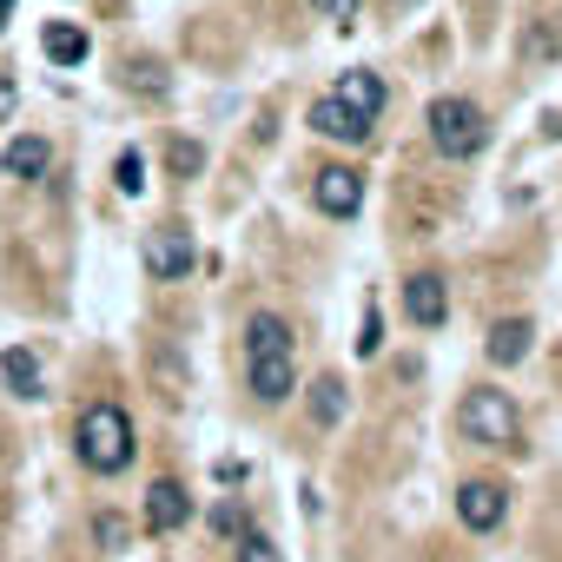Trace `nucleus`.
Instances as JSON below:
<instances>
[{
	"label": "nucleus",
	"instance_id": "nucleus-1",
	"mask_svg": "<svg viewBox=\"0 0 562 562\" xmlns=\"http://www.w3.org/2000/svg\"><path fill=\"white\" fill-rule=\"evenodd\" d=\"M74 457H80L87 476H126L133 457H139V430H133L126 404H113V397L87 404L74 417Z\"/></svg>",
	"mask_w": 562,
	"mask_h": 562
},
{
	"label": "nucleus",
	"instance_id": "nucleus-2",
	"mask_svg": "<svg viewBox=\"0 0 562 562\" xmlns=\"http://www.w3.org/2000/svg\"><path fill=\"white\" fill-rule=\"evenodd\" d=\"M457 430H463L470 443H483V450H503V457L522 450V411H516V397H509L503 384H476V391L457 404Z\"/></svg>",
	"mask_w": 562,
	"mask_h": 562
},
{
	"label": "nucleus",
	"instance_id": "nucleus-3",
	"mask_svg": "<svg viewBox=\"0 0 562 562\" xmlns=\"http://www.w3.org/2000/svg\"><path fill=\"white\" fill-rule=\"evenodd\" d=\"M424 126H430V146L443 153V159H476L483 153V106L476 100H463V93H443V100H430L424 106Z\"/></svg>",
	"mask_w": 562,
	"mask_h": 562
},
{
	"label": "nucleus",
	"instance_id": "nucleus-4",
	"mask_svg": "<svg viewBox=\"0 0 562 562\" xmlns=\"http://www.w3.org/2000/svg\"><path fill=\"white\" fill-rule=\"evenodd\" d=\"M457 522H463L470 536H496V529L509 522V483H496V476H463V483H457Z\"/></svg>",
	"mask_w": 562,
	"mask_h": 562
},
{
	"label": "nucleus",
	"instance_id": "nucleus-5",
	"mask_svg": "<svg viewBox=\"0 0 562 562\" xmlns=\"http://www.w3.org/2000/svg\"><path fill=\"white\" fill-rule=\"evenodd\" d=\"M245 391H251L265 411H278V404L299 391V364H292V351H251V358H245Z\"/></svg>",
	"mask_w": 562,
	"mask_h": 562
},
{
	"label": "nucleus",
	"instance_id": "nucleus-6",
	"mask_svg": "<svg viewBox=\"0 0 562 562\" xmlns=\"http://www.w3.org/2000/svg\"><path fill=\"white\" fill-rule=\"evenodd\" d=\"M312 205H318L325 218H358V212H364V172H358V166H318Z\"/></svg>",
	"mask_w": 562,
	"mask_h": 562
},
{
	"label": "nucleus",
	"instance_id": "nucleus-7",
	"mask_svg": "<svg viewBox=\"0 0 562 562\" xmlns=\"http://www.w3.org/2000/svg\"><path fill=\"white\" fill-rule=\"evenodd\" d=\"M139 522H146L153 536H172V529H186V522H192V490H186L179 476H159V483H146Z\"/></svg>",
	"mask_w": 562,
	"mask_h": 562
},
{
	"label": "nucleus",
	"instance_id": "nucleus-8",
	"mask_svg": "<svg viewBox=\"0 0 562 562\" xmlns=\"http://www.w3.org/2000/svg\"><path fill=\"white\" fill-rule=\"evenodd\" d=\"M139 258H146V271L159 278V285H179V278L199 265V251H192V238H186L179 225H159V232H146V251H139Z\"/></svg>",
	"mask_w": 562,
	"mask_h": 562
},
{
	"label": "nucleus",
	"instance_id": "nucleus-9",
	"mask_svg": "<svg viewBox=\"0 0 562 562\" xmlns=\"http://www.w3.org/2000/svg\"><path fill=\"white\" fill-rule=\"evenodd\" d=\"M305 120H312V133H318V139H331V146H371V120H358L338 93H318Z\"/></svg>",
	"mask_w": 562,
	"mask_h": 562
},
{
	"label": "nucleus",
	"instance_id": "nucleus-10",
	"mask_svg": "<svg viewBox=\"0 0 562 562\" xmlns=\"http://www.w3.org/2000/svg\"><path fill=\"white\" fill-rule=\"evenodd\" d=\"M404 318H411L417 331H437V325L450 318V292H443L437 271H411V278H404Z\"/></svg>",
	"mask_w": 562,
	"mask_h": 562
},
{
	"label": "nucleus",
	"instance_id": "nucleus-11",
	"mask_svg": "<svg viewBox=\"0 0 562 562\" xmlns=\"http://www.w3.org/2000/svg\"><path fill=\"white\" fill-rule=\"evenodd\" d=\"M0 172L21 179V186L47 179V172H54V139H47V133H14L8 146H0Z\"/></svg>",
	"mask_w": 562,
	"mask_h": 562
},
{
	"label": "nucleus",
	"instance_id": "nucleus-12",
	"mask_svg": "<svg viewBox=\"0 0 562 562\" xmlns=\"http://www.w3.org/2000/svg\"><path fill=\"white\" fill-rule=\"evenodd\" d=\"M358 120H371L378 126V113H384V100H391V87H384V74H371V67H351V74H338V87H331Z\"/></svg>",
	"mask_w": 562,
	"mask_h": 562
},
{
	"label": "nucleus",
	"instance_id": "nucleus-13",
	"mask_svg": "<svg viewBox=\"0 0 562 562\" xmlns=\"http://www.w3.org/2000/svg\"><path fill=\"white\" fill-rule=\"evenodd\" d=\"M0 384H8L21 404H41V397H47V371H41V358H34L27 345H8V351H0Z\"/></svg>",
	"mask_w": 562,
	"mask_h": 562
},
{
	"label": "nucleus",
	"instance_id": "nucleus-14",
	"mask_svg": "<svg viewBox=\"0 0 562 562\" xmlns=\"http://www.w3.org/2000/svg\"><path fill=\"white\" fill-rule=\"evenodd\" d=\"M41 54H47L54 67H80V60L93 54V41H87L80 21H47V27H41Z\"/></svg>",
	"mask_w": 562,
	"mask_h": 562
},
{
	"label": "nucleus",
	"instance_id": "nucleus-15",
	"mask_svg": "<svg viewBox=\"0 0 562 562\" xmlns=\"http://www.w3.org/2000/svg\"><path fill=\"white\" fill-rule=\"evenodd\" d=\"M529 338H536V331H529V318H496L483 351H490V364H496V371H509V364H522V358H529Z\"/></svg>",
	"mask_w": 562,
	"mask_h": 562
},
{
	"label": "nucleus",
	"instance_id": "nucleus-16",
	"mask_svg": "<svg viewBox=\"0 0 562 562\" xmlns=\"http://www.w3.org/2000/svg\"><path fill=\"white\" fill-rule=\"evenodd\" d=\"M305 404H312V424H318V430H338V424H345V411H351V391H345L338 378H318Z\"/></svg>",
	"mask_w": 562,
	"mask_h": 562
},
{
	"label": "nucleus",
	"instance_id": "nucleus-17",
	"mask_svg": "<svg viewBox=\"0 0 562 562\" xmlns=\"http://www.w3.org/2000/svg\"><path fill=\"white\" fill-rule=\"evenodd\" d=\"M251 351H292V325L278 318V312H251L245 318V358Z\"/></svg>",
	"mask_w": 562,
	"mask_h": 562
},
{
	"label": "nucleus",
	"instance_id": "nucleus-18",
	"mask_svg": "<svg viewBox=\"0 0 562 562\" xmlns=\"http://www.w3.org/2000/svg\"><path fill=\"white\" fill-rule=\"evenodd\" d=\"M232 562H285V549H278L265 529H245V536L232 542Z\"/></svg>",
	"mask_w": 562,
	"mask_h": 562
},
{
	"label": "nucleus",
	"instance_id": "nucleus-19",
	"mask_svg": "<svg viewBox=\"0 0 562 562\" xmlns=\"http://www.w3.org/2000/svg\"><path fill=\"white\" fill-rule=\"evenodd\" d=\"M113 186H120L126 199H139V192H146V159H139V146H126V153L113 159Z\"/></svg>",
	"mask_w": 562,
	"mask_h": 562
},
{
	"label": "nucleus",
	"instance_id": "nucleus-20",
	"mask_svg": "<svg viewBox=\"0 0 562 562\" xmlns=\"http://www.w3.org/2000/svg\"><path fill=\"white\" fill-rule=\"evenodd\" d=\"M351 351H358L364 364H371V358L384 351V312H378V305H364V318H358V338H351Z\"/></svg>",
	"mask_w": 562,
	"mask_h": 562
},
{
	"label": "nucleus",
	"instance_id": "nucleus-21",
	"mask_svg": "<svg viewBox=\"0 0 562 562\" xmlns=\"http://www.w3.org/2000/svg\"><path fill=\"white\" fill-rule=\"evenodd\" d=\"M93 542H100V549H126V542H133V522H126L120 509H93Z\"/></svg>",
	"mask_w": 562,
	"mask_h": 562
},
{
	"label": "nucleus",
	"instance_id": "nucleus-22",
	"mask_svg": "<svg viewBox=\"0 0 562 562\" xmlns=\"http://www.w3.org/2000/svg\"><path fill=\"white\" fill-rule=\"evenodd\" d=\"M166 166H172L179 179H199V172H205V146H199V139H172V146H166Z\"/></svg>",
	"mask_w": 562,
	"mask_h": 562
},
{
	"label": "nucleus",
	"instance_id": "nucleus-23",
	"mask_svg": "<svg viewBox=\"0 0 562 562\" xmlns=\"http://www.w3.org/2000/svg\"><path fill=\"white\" fill-rule=\"evenodd\" d=\"M245 529H251L245 503H212V536H218V542H238Z\"/></svg>",
	"mask_w": 562,
	"mask_h": 562
},
{
	"label": "nucleus",
	"instance_id": "nucleus-24",
	"mask_svg": "<svg viewBox=\"0 0 562 562\" xmlns=\"http://www.w3.org/2000/svg\"><path fill=\"white\" fill-rule=\"evenodd\" d=\"M126 87H133V93H166V67L133 60V67H126Z\"/></svg>",
	"mask_w": 562,
	"mask_h": 562
},
{
	"label": "nucleus",
	"instance_id": "nucleus-25",
	"mask_svg": "<svg viewBox=\"0 0 562 562\" xmlns=\"http://www.w3.org/2000/svg\"><path fill=\"white\" fill-rule=\"evenodd\" d=\"M312 8H318L325 21H338V27H351V21H358V8H364V0H312Z\"/></svg>",
	"mask_w": 562,
	"mask_h": 562
},
{
	"label": "nucleus",
	"instance_id": "nucleus-26",
	"mask_svg": "<svg viewBox=\"0 0 562 562\" xmlns=\"http://www.w3.org/2000/svg\"><path fill=\"white\" fill-rule=\"evenodd\" d=\"M14 106H21V87H14V74H8V67H0V126L14 120Z\"/></svg>",
	"mask_w": 562,
	"mask_h": 562
},
{
	"label": "nucleus",
	"instance_id": "nucleus-27",
	"mask_svg": "<svg viewBox=\"0 0 562 562\" xmlns=\"http://www.w3.org/2000/svg\"><path fill=\"white\" fill-rule=\"evenodd\" d=\"M8 14H14V0H0V34H8Z\"/></svg>",
	"mask_w": 562,
	"mask_h": 562
},
{
	"label": "nucleus",
	"instance_id": "nucleus-28",
	"mask_svg": "<svg viewBox=\"0 0 562 562\" xmlns=\"http://www.w3.org/2000/svg\"><path fill=\"white\" fill-rule=\"evenodd\" d=\"M384 8H417V0H384Z\"/></svg>",
	"mask_w": 562,
	"mask_h": 562
}]
</instances>
